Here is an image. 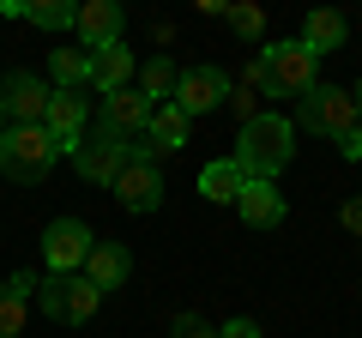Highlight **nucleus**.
I'll list each match as a JSON object with an SVG mask.
<instances>
[{
  "instance_id": "1",
  "label": "nucleus",
  "mask_w": 362,
  "mask_h": 338,
  "mask_svg": "<svg viewBox=\"0 0 362 338\" xmlns=\"http://www.w3.org/2000/svg\"><path fill=\"white\" fill-rule=\"evenodd\" d=\"M242 85H254V91H266V97H296V103H302V97L320 85V54H314L302 37L266 42V49H259V61L247 66Z\"/></svg>"
},
{
  "instance_id": "2",
  "label": "nucleus",
  "mask_w": 362,
  "mask_h": 338,
  "mask_svg": "<svg viewBox=\"0 0 362 338\" xmlns=\"http://www.w3.org/2000/svg\"><path fill=\"white\" fill-rule=\"evenodd\" d=\"M296 121L290 115H254L242 121V133H235V163H242V175H254V182H278L290 169V157H296Z\"/></svg>"
},
{
  "instance_id": "3",
  "label": "nucleus",
  "mask_w": 362,
  "mask_h": 338,
  "mask_svg": "<svg viewBox=\"0 0 362 338\" xmlns=\"http://www.w3.org/2000/svg\"><path fill=\"white\" fill-rule=\"evenodd\" d=\"M54 157H61V145L49 139V127H18V121H6V133H0V175L6 182H42L54 169Z\"/></svg>"
},
{
  "instance_id": "4",
  "label": "nucleus",
  "mask_w": 362,
  "mask_h": 338,
  "mask_svg": "<svg viewBox=\"0 0 362 338\" xmlns=\"http://www.w3.org/2000/svg\"><path fill=\"white\" fill-rule=\"evenodd\" d=\"M296 121H302V133H320V139H344L350 127H362L356 121V97H350L344 85H314V91L296 103Z\"/></svg>"
},
{
  "instance_id": "5",
  "label": "nucleus",
  "mask_w": 362,
  "mask_h": 338,
  "mask_svg": "<svg viewBox=\"0 0 362 338\" xmlns=\"http://www.w3.org/2000/svg\"><path fill=\"white\" fill-rule=\"evenodd\" d=\"M169 103H175L187 121L211 115V109L230 103V73H223V66H181V73H175V97H169Z\"/></svg>"
},
{
  "instance_id": "6",
  "label": "nucleus",
  "mask_w": 362,
  "mask_h": 338,
  "mask_svg": "<svg viewBox=\"0 0 362 338\" xmlns=\"http://www.w3.org/2000/svg\"><path fill=\"white\" fill-rule=\"evenodd\" d=\"M109 194H115L127 211H157V199H163V175H157V157L133 145L127 163H121V175L109 182Z\"/></svg>"
},
{
  "instance_id": "7",
  "label": "nucleus",
  "mask_w": 362,
  "mask_h": 338,
  "mask_svg": "<svg viewBox=\"0 0 362 338\" xmlns=\"http://www.w3.org/2000/svg\"><path fill=\"white\" fill-rule=\"evenodd\" d=\"M127 151L133 145H121L115 133H103V127H90V133H78V145L66 157H73V169L85 175V182H97V187H109L121 175V163H127Z\"/></svg>"
},
{
  "instance_id": "8",
  "label": "nucleus",
  "mask_w": 362,
  "mask_h": 338,
  "mask_svg": "<svg viewBox=\"0 0 362 338\" xmlns=\"http://www.w3.org/2000/svg\"><path fill=\"white\" fill-rule=\"evenodd\" d=\"M90 242H97V235L78 218H54L49 230H42V260H49V272H78L85 254H90Z\"/></svg>"
},
{
  "instance_id": "9",
  "label": "nucleus",
  "mask_w": 362,
  "mask_h": 338,
  "mask_svg": "<svg viewBox=\"0 0 362 338\" xmlns=\"http://www.w3.org/2000/svg\"><path fill=\"white\" fill-rule=\"evenodd\" d=\"M145 121H151V103H145L133 85H121V91H109L103 97V109H97V127L103 133H115L121 145H133L145 133Z\"/></svg>"
},
{
  "instance_id": "10",
  "label": "nucleus",
  "mask_w": 362,
  "mask_h": 338,
  "mask_svg": "<svg viewBox=\"0 0 362 338\" xmlns=\"http://www.w3.org/2000/svg\"><path fill=\"white\" fill-rule=\"evenodd\" d=\"M0 109H6V121H18V127H37L42 109H49V85H42L37 73H6V85H0Z\"/></svg>"
},
{
  "instance_id": "11",
  "label": "nucleus",
  "mask_w": 362,
  "mask_h": 338,
  "mask_svg": "<svg viewBox=\"0 0 362 338\" xmlns=\"http://www.w3.org/2000/svg\"><path fill=\"white\" fill-rule=\"evenodd\" d=\"M73 30H78V49H109V42H121V0H78Z\"/></svg>"
},
{
  "instance_id": "12",
  "label": "nucleus",
  "mask_w": 362,
  "mask_h": 338,
  "mask_svg": "<svg viewBox=\"0 0 362 338\" xmlns=\"http://www.w3.org/2000/svg\"><path fill=\"white\" fill-rule=\"evenodd\" d=\"M235 211H242L247 230H278L284 223V194H278V182H254L247 175L242 194H235Z\"/></svg>"
},
{
  "instance_id": "13",
  "label": "nucleus",
  "mask_w": 362,
  "mask_h": 338,
  "mask_svg": "<svg viewBox=\"0 0 362 338\" xmlns=\"http://www.w3.org/2000/svg\"><path fill=\"white\" fill-rule=\"evenodd\" d=\"M85 97L78 91H49V109H42V127H49V139L61 145V151H73L78 133H85Z\"/></svg>"
},
{
  "instance_id": "14",
  "label": "nucleus",
  "mask_w": 362,
  "mask_h": 338,
  "mask_svg": "<svg viewBox=\"0 0 362 338\" xmlns=\"http://www.w3.org/2000/svg\"><path fill=\"white\" fill-rule=\"evenodd\" d=\"M187 127H194V121L181 115L175 103H157L151 109V121H145V133H139V151H151V157H169V151H181V145H187Z\"/></svg>"
},
{
  "instance_id": "15",
  "label": "nucleus",
  "mask_w": 362,
  "mask_h": 338,
  "mask_svg": "<svg viewBox=\"0 0 362 338\" xmlns=\"http://www.w3.org/2000/svg\"><path fill=\"white\" fill-rule=\"evenodd\" d=\"M127 272H133V254L121 242H90V254H85V278L97 290H121L127 284Z\"/></svg>"
},
{
  "instance_id": "16",
  "label": "nucleus",
  "mask_w": 362,
  "mask_h": 338,
  "mask_svg": "<svg viewBox=\"0 0 362 338\" xmlns=\"http://www.w3.org/2000/svg\"><path fill=\"white\" fill-rule=\"evenodd\" d=\"M133 78V49L127 42H109V49H90V78L85 85H97V91H121V85H127Z\"/></svg>"
},
{
  "instance_id": "17",
  "label": "nucleus",
  "mask_w": 362,
  "mask_h": 338,
  "mask_svg": "<svg viewBox=\"0 0 362 338\" xmlns=\"http://www.w3.org/2000/svg\"><path fill=\"white\" fill-rule=\"evenodd\" d=\"M344 37H350V25H344V13H332V6H314V13L302 18V42H308L314 54L344 49Z\"/></svg>"
},
{
  "instance_id": "18",
  "label": "nucleus",
  "mask_w": 362,
  "mask_h": 338,
  "mask_svg": "<svg viewBox=\"0 0 362 338\" xmlns=\"http://www.w3.org/2000/svg\"><path fill=\"white\" fill-rule=\"evenodd\" d=\"M242 163H235V157H218V163H206L199 169V194L211 199V206H235V194H242Z\"/></svg>"
},
{
  "instance_id": "19",
  "label": "nucleus",
  "mask_w": 362,
  "mask_h": 338,
  "mask_svg": "<svg viewBox=\"0 0 362 338\" xmlns=\"http://www.w3.org/2000/svg\"><path fill=\"white\" fill-rule=\"evenodd\" d=\"M175 73H181V66L175 61H169V54H157V61H145L139 66V97H145V103H163V97H175Z\"/></svg>"
},
{
  "instance_id": "20",
  "label": "nucleus",
  "mask_w": 362,
  "mask_h": 338,
  "mask_svg": "<svg viewBox=\"0 0 362 338\" xmlns=\"http://www.w3.org/2000/svg\"><path fill=\"white\" fill-rule=\"evenodd\" d=\"M97 302H103V290L90 284L85 272H66V314H61L66 326H85L90 314H97Z\"/></svg>"
},
{
  "instance_id": "21",
  "label": "nucleus",
  "mask_w": 362,
  "mask_h": 338,
  "mask_svg": "<svg viewBox=\"0 0 362 338\" xmlns=\"http://www.w3.org/2000/svg\"><path fill=\"white\" fill-rule=\"evenodd\" d=\"M49 73H54V91H73L90 78V49H49Z\"/></svg>"
},
{
  "instance_id": "22",
  "label": "nucleus",
  "mask_w": 362,
  "mask_h": 338,
  "mask_svg": "<svg viewBox=\"0 0 362 338\" xmlns=\"http://www.w3.org/2000/svg\"><path fill=\"white\" fill-rule=\"evenodd\" d=\"M73 13L78 0H25V18L37 30H73Z\"/></svg>"
},
{
  "instance_id": "23",
  "label": "nucleus",
  "mask_w": 362,
  "mask_h": 338,
  "mask_svg": "<svg viewBox=\"0 0 362 338\" xmlns=\"http://www.w3.org/2000/svg\"><path fill=\"white\" fill-rule=\"evenodd\" d=\"M223 13H230V30H235L242 42H259V37H266V13H259L254 0H230Z\"/></svg>"
},
{
  "instance_id": "24",
  "label": "nucleus",
  "mask_w": 362,
  "mask_h": 338,
  "mask_svg": "<svg viewBox=\"0 0 362 338\" xmlns=\"http://www.w3.org/2000/svg\"><path fill=\"white\" fill-rule=\"evenodd\" d=\"M37 308L49 314V320H61V314H66V272L37 278Z\"/></svg>"
},
{
  "instance_id": "25",
  "label": "nucleus",
  "mask_w": 362,
  "mask_h": 338,
  "mask_svg": "<svg viewBox=\"0 0 362 338\" xmlns=\"http://www.w3.org/2000/svg\"><path fill=\"white\" fill-rule=\"evenodd\" d=\"M18 326H25V296L0 284V338H18Z\"/></svg>"
},
{
  "instance_id": "26",
  "label": "nucleus",
  "mask_w": 362,
  "mask_h": 338,
  "mask_svg": "<svg viewBox=\"0 0 362 338\" xmlns=\"http://www.w3.org/2000/svg\"><path fill=\"white\" fill-rule=\"evenodd\" d=\"M169 338H218V326H211L206 314H194V308H187V314H175V326H169Z\"/></svg>"
},
{
  "instance_id": "27",
  "label": "nucleus",
  "mask_w": 362,
  "mask_h": 338,
  "mask_svg": "<svg viewBox=\"0 0 362 338\" xmlns=\"http://www.w3.org/2000/svg\"><path fill=\"white\" fill-rule=\"evenodd\" d=\"M230 109H235V121H254V115H259V97H254V85L230 91Z\"/></svg>"
},
{
  "instance_id": "28",
  "label": "nucleus",
  "mask_w": 362,
  "mask_h": 338,
  "mask_svg": "<svg viewBox=\"0 0 362 338\" xmlns=\"http://www.w3.org/2000/svg\"><path fill=\"white\" fill-rule=\"evenodd\" d=\"M338 223H344L350 235H362V194H350V199H344V211H338Z\"/></svg>"
},
{
  "instance_id": "29",
  "label": "nucleus",
  "mask_w": 362,
  "mask_h": 338,
  "mask_svg": "<svg viewBox=\"0 0 362 338\" xmlns=\"http://www.w3.org/2000/svg\"><path fill=\"white\" fill-rule=\"evenodd\" d=\"M218 338H259V326H254V320H247V314H242V320L218 326Z\"/></svg>"
},
{
  "instance_id": "30",
  "label": "nucleus",
  "mask_w": 362,
  "mask_h": 338,
  "mask_svg": "<svg viewBox=\"0 0 362 338\" xmlns=\"http://www.w3.org/2000/svg\"><path fill=\"white\" fill-rule=\"evenodd\" d=\"M6 290H13V296H37V278H30V272H13V278H6Z\"/></svg>"
},
{
  "instance_id": "31",
  "label": "nucleus",
  "mask_w": 362,
  "mask_h": 338,
  "mask_svg": "<svg viewBox=\"0 0 362 338\" xmlns=\"http://www.w3.org/2000/svg\"><path fill=\"white\" fill-rule=\"evenodd\" d=\"M338 151H344V157H350V163H356V157H362V127H350V133H344V139H338Z\"/></svg>"
},
{
  "instance_id": "32",
  "label": "nucleus",
  "mask_w": 362,
  "mask_h": 338,
  "mask_svg": "<svg viewBox=\"0 0 362 338\" xmlns=\"http://www.w3.org/2000/svg\"><path fill=\"white\" fill-rule=\"evenodd\" d=\"M0 13H6V18H25V0H0Z\"/></svg>"
},
{
  "instance_id": "33",
  "label": "nucleus",
  "mask_w": 362,
  "mask_h": 338,
  "mask_svg": "<svg viewBox=\"0 0 362 338\" xmlns=\"http://www.w3.org/2000/svg\"><path fill=\"white\" fill-rule=\"evenodd\" d=\"M199 13H223V6H230V0H194Z\"/></svg>"
},
{
  "instance_id": "34",
  "label": "nucleus",
  "mask_w": 362,
  "mask_h": 338,
  "mask_svg": "<svg viewBox=\"0 0 362 338\" xmlns=\"http://www.w3.org/2000/svg\"><path fill=\"white\" fill-rule=\"evenodd\" d=\"M350 97H356V121H362V78H356V91H350Z\"/></svg>"
},
{
  "instance_id": "35",
  "label": "nucleus",
  "mask_w": 362,
  "mask_h": 338,
  "mask_svg": "<svg viewBox=\"0 0 362 338\" xmlns=\"http://www.w3.org/2000/svg\"><path fill=\"white\" fill-rule=\"evenodd\" d=\"M0 133H6V109H0Z\"/></svg>"
}]
</instances>
